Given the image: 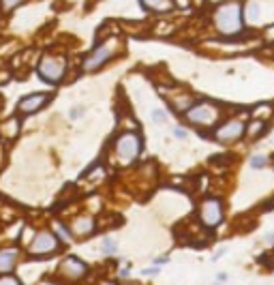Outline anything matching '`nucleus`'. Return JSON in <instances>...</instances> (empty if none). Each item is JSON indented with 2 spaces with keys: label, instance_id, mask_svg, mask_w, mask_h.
Wrapping results in <instances>:
<instances>
[{
  "label": "nucleus",
  "instance_id": "1",
  "mask_svg": "<svg viewBox=\"0 0 274 285\" xmlns=\"http://www.w3.org/2000/svg\"><path fill=\"white\" fill-rule=\"evenodd\" d=\"M212 22L216 26V30L225 34V37H234L244 30V11L242 5L232 0V3H223L216 7V11L212 15Z\"/></svg>",
  "mask_w": 274,
  "mask_h": 285
},
{
  "label": "nucleus",
  "instance_id": "2",
  "mask_svg": "<svg viewBox=\"0 0 274 285\" xmlns=\"http://www.w3.org/2000/svg\"><path fill=\"white\" fill-rule=\"evenodd\" d=\"M118 50H120V39L118 37H112V39H107L103 43H99L97 48H93L86 54L84 62H81V71H86V73H95V71H99L103 65H107V62L116 56Z\"/></svg>",
  "mask_w": 274,
  "mask_h": 285
},
{
  "label": "nucleus",
  "instance_id": "3",
  "mask_svg": "<svg viewBox=\"0 0 274 285\" xmlns=\"http://www.w3.org/2000/svg\"><path fill=\"white\" fill-rule=\"evenodd\" d=\"M142 153V137L135 131H126L122 135H118L114 144V155L116 161L120 165H131Z\"/></svg>",
  "mask_w": 274,
  "mask_h": 285
},
{
  "label": "nucleus",
  "instance_id": "4",
  "mask_svg": "<svg viewBox=\"0 0 274 285\" xmlns=\"http://www.w3.org/2000/svg\"><path fill=\"white\" fill-rule=\"evenodd\" d=\"M187 120L195 127H212L214 122H218L221 118V108L212 101H199V103H193L191 108L185 112Z\"/></svg>",
  "mask_w": 274,
  "mask_h": 285
},
{
  "label": "nucleus",
  "instance_id": "5",
  "mask_svg": "<svg viewBox=\"0 0 274 285\" xmlns=\"http://www.w3.org/2000/svg\"><path fill=\"white\" fill-rule=\"evenodd\" d=\"M36 73L43 82L48 84H60L67 75V58L65 56H56V54H45L39 60Z\"/></svg>",
  "mask_w": 274,
  "mask_h": 285
},
{
  "label": "nucleus",
  "instance_id": "6",
  "mask_svg": "<svg viewBox=\"0 0 274 285\" xmlns=\"http://www.w3.org/2000/svg\"><path fill=\"white\" fill-rule=\"evenodd\" d=\"M58 247H60L58 236L50 229H41L32 236L30 245H28V253L30 255H52L58 251Z\"/></svg>",
  "mask_w": 274,
  "mask_h": 285
},
{
  "label": "nucleus",
  "instance_id": "7",
  "mask_svg": "<svg viewBox=\"0 0 274 285\" xmlns=\"http://www.w3.org/2000/svg\"><path fill=\"white\" fill-rule=\"evenodd\" d=\"M199 219L206 227H216L223 221V202L218 198H208L199 204Z\"/></svg>",
  "mask_w": 274,
  "mask_h": 285
},
{
  "label": "nucleus",
  "instance_id": "8",
  "mask_svg": "<svg viewBox=\"0 0 274 285\" xmlns=\"http://www.w3.org/2000/svg\"><path fill=\"white\" fill-rule=\"evenodd\" d=\"M52 97L48 92H32V94H26L17 101V114L20 116H32L39 110H43L45 105L50 103Z\"/></svg>",
  "mask_w": 274,
  "mask_h": 285
},
{
  "label": "nucleus",
  "instance_id": "9",
  "mask_svg": "<svg viewBox=\"0 0 274 285\" xmlns=\"http://www.w3.org/2000/svg\"><path fill=\"white\" fill-rule=\"evenodd\" d=\"M244 129H246V122L234 118V120L223 122L221 127L214 131V137H216V141H227V144H230V141H236L244 135Z\"/></svg>",
  "mask_w": 274,
  "mask_h": 285
},
{
  "label": "nucleus",
  "instance_id": "10",
  "mask_svg": "<svg viewBox=\"0 0 274 285\" xmlns=\"http://www.w3.org/2000/svg\"><path fill=\"white\" fill-rule=\"evenodd\" d=\"M58 272L69 281H77L88 272V266L81 260H77V257H67V260H62Z\"/></svg>",
  "mask_w": 274,
  "mask_h": 285
},
{
  "label": "nucleus",
  "instance_id": "11",
  "mask_svg": "<svg viewBox=\"0 0 274 285\" xmlns=\"http://www.w3.org/2000/svg\"><path fill=\"white\" fill-rule=\"evenodd\" d=\"M20 260V251L15 247H5L0 249V274H11Z\"/></svg>",
  "mask_w": 274,
  "mask_h": 285
},
{
  "label": "nucleus",
  "instance_id": "12",
  "mask_svg": "<svg viewBox=\"0 0 274 285\" xmlns=\"http://www.w3.org/2000/svg\"><path fill=\"white\" fill-rule=\"evenodd\" d=\"M95 231V219L93 217H77L71 225V234L77 238H86Z\"/></svg>",
  "mask_w": 274,
  "mask_h": 285
},
{
  "label": "nucleus",
  "instance_id": "13",
  "mask_svg": "<svg viewBox=\"0 0 274 285\" xmlns=\"http://www.w3.org/2000/svg\"><path fill=\"white\" fill-rule=\"evenodd\" d=\"M142 5L154 13H167L173 9V0H142Z\"/></svg>",
  "mask_w": 274,
  "mask_h": 285
},
{
  "label": "nucleus",
  "instance_id": "14",
  "mask_svg": "<svg viewBox=\"0 0 274 285\" xmlns=\"http://www.w3.org/2000/svg\"><path fill=\"white\" fill-rule=\"evenodd\" d=\"M263 131H266V122L263 120H253V122H249V127L244 129V135L246 137H257Z\"/></svg>",
  "mask_w": 274,
  "mask_h": 285
},
{
  "label": "nucleus",
  "instance_id": "15",
  "mask_svg": "<svg viewBox=\"0 0 274 285\" xmlns=\"http://www.w3.org/2000/svg\"><path fill=\"white\" fill-rule=\"evenodd\" d=\"M17 131H20V122H17V118H9V120H5V124H3V133H5V135L15 137V135H17Z\"/></svg>",
  "mask_w": 274,
  "mask_h": 285
},
{
  "label": "nucleus",
  "instance_id": "16",
  "mask_svg": "<svg viewBox=\"0 0 274 285\" xmlns=\"http://www.w3.org/2000/svg\"><path fill=\"white\" fill-rule=\"evenodd\" d=\"M26 0H0V11L3 13H13L15 9H20Z\"/></svg>",
  "mask_w": 274,
  "mask_h": 285
},
{
  "label": "nucleus",
  "instance_id": "17",
  "mask_svg": "<svg viewBox=\"0 0 274 285\" xmlns=\"http://www.w3.org/2000/svg\"><path fill=\"white\" fill-rule=\"evenodd\" d=\"M101 249H103V253L109 255V253H116V249H118V247H116V243H114L112 238H105V240H103V245H101Z\"/></svg>",
  "mask_w": 274,
  "mask_h": 285
},
{
  "label": "nucleus",
  "instance_id": "18",
  "mask_svg": "<svg viewBox=\"0 0 274 285\" xmlns=\"http://www.w3.org/2000/svg\"><path fill=\"white\" fill-rule=\"evenodd\" d=\"M56 231H58V236H60L62 243H69V240H71V231H69L65 225H62V223L56 225Z\"/></svg>",
  "mask_w": 274,
  "mask_h": 285
},
{
  "label": "nucleus",
  "instance_id": "19",
  "mask_svg": "<svg viewBox=\"0 0 274 285\" xmlns=\"http://www.w3.org/2000/svg\"><path fill=\"white\" fill-rule=\"evenodd\" d=\"M257 15H259V7L255 5V3H251V5H249V11H246V20H249V22H253Z\"/></svg>",
  "mask_w": 274,
  "mask_h": 285
},
{
  "label": "nucleus",
  "instance_id": "20",
  "mask_svg": "<svg viewBox=\"0 0 274 285\" xmlns=\"http://www.w3.org/2000/svg\"><path fill=\"white\" fill-rule=\"evenodd\" d=\"M251 167H257V170H261V167H266V159H263L261 155H255L251 159Z\"/></svg>",
  "mask_w": 274,
  "mask_h": 285
},
{
  "label": "nucleus",
  "instance_id": "21",
  "mask_svg": "<svg viewBox=\"0 0 274 285\" xmlns=\"http://www.w3.org/2000/svg\"><path fill=\"white\" fill-rule=\"evenodd\" d=\"M0 285H22L20 279L11 277V274H5V277H0Z\"/></svg>",
  "mask_w": 274,
  "mask_h": 285
},
{
  "label": "nucleus",
  "instance_id": "22",
  "mask_svg": "<svg viewBox=\"0 0 274 285\" xmlns=\"http://www.w3.org/2000/svg\"><path fill=\"white\" fill-rule=\"evenodd\" d=\"M152 120L157 122V124H163V122H165V114H163L161 110H154L152 112Z\"/></svg>",
  "mask_w": 274,
  "mask_h": 285
},
{
  "label": "nucleus",
  "instance_id": "23",
  "mask_svg": "<svg viewBox=\"0 0 274 285\" xmlns=\"http://www.w3.org/2000/svg\"><path fill=\"white\" fill-rule=\"evenodd\" d=\"M225 281H227V274L225 272H218L216 274V283H225Z\"/></svg>",
  "mask_w": 274,
  "mask_h": 285
},
{
  "label": "nucleus",
  "instance_id": "24",
  "mask_svg": "<svg viewBox=\"0 0 274 285\" xmlns=\"http://www.w3.org/2000/svg\"><path fill=\"white\" fill-rule=\"evenodd\" d=\"M266 39H268V41H272V39H274V26H270V28L266 30Z\"/></svg>",
  "mask_w": 274,
  "mask_h": 285
},
{
  "label": "nucleus",
  "instance_id": "25",
  "mask_svg": "<svg viewBox=\"0 0 274 285\" xmlns=\"http://www.w3.org/2000/svg\"><path fill=\"white\" fill-rule=\"evenodd\" d=\"M173 3H176L178 7H185V9H187V7L191 5V0H173Z\"/></svg>",
  "mask_w": 274,
  "mask_h": 285
},
{
  "label": "nucleus",
  "instance_id": "26",
  "mask_svg": "<svg viewBox=\"0 0 274 285\" xmlns=\"http://www.w3.org/2000/svg\"><path fill=\"white\" fill-rule=\"evenodd\" d=\"M173 135H176V137H185V131H182V129H176V131H173Z\"/></svg>",
  "mask_w": 274,
  "mask_h": 285
},
{
  "label": "nucleus",
  "instance_id": "27",
  "mask_svg": "<svg viewBox=\"0 0 274 285\" xmlns=\"http://www.w3.org/2000/svg\"><path fill=\"white\" fill-rule=\"evenodd\" d=\"M79 114H81V110H73V112H71V118H77Z\"/></svg>",
  "mask_w": 274,
  "mask_h": 285
},
{
  "label": "nucleus",
  "instance_id": "28",
  "mask_svg": "<svg viewBox=\"0 0 274 285\" xmlns=\"http://www.w3.org/2000/svg\"><path fill=\"white\" fill-rule=\"evenodd\" d=\"M210 3H221V0H210Z\"/></svg>",
  "mask_w": 274,
  "mask_h": 285
},
{
  "label": "nucleus",
  "instance_id": "29",
  "mask_svg": "<svg viewBox=\"0 0 274 285\" xmlns=\"http://www.w3.org/2000/svg\"><path fill=\"white\" fill-rule=\"evenodd\" d=\"M0 165H3V157H0Z\"/></svg>",
  "mask_w": 274,
  "mask_h": 285
}]
</instances>
